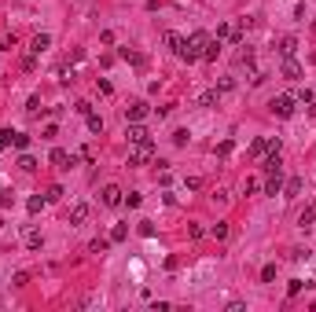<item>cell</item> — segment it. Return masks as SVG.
<instances>
[{"label":"cell","mask_w":316,"mask_h":312,"mask_svg":"<svg viewBox=\"0 0 316 312\" xmlns=\"http://www.w3.org/2000/svg\"><path fill=\"white\" fill-rule=\"evenodd\" d=\"M166 44H169V48L177 52V55L184 52V37H180V33H166Z\"/></svg>","instance_id":"17"},{"label":"cell","mask_w":316,"mask_h":312,"mask_svg":"<svg viewBox=\"0 0 316 312\" xmlns=\"http://www.w3.org/2000/svg\"><path fill=\"white\" fill-rule=\"evenodd\" d=\"M100 198H103V206H110V210H114V206H121V202H125V191H121L118 184H107Z\"/></svg>","instance_id":"5"},{"label":"cell","mask_w":316,"mask_h":312,"mask_svg":"<svg viewBox=\"0 0 316 312\" xmlns=\"http://www.w3.org/2000/svg\"><path fill=\"white\" fill-rule=\"evenodd\" d=\"M187 235H192V239H202L206 231H202V224H187Z\"/></svg>","instance_id":"33"},{"label":"cell","mask_w":316,"mask_h":312,"mask_svg":"<svg viewBox=\"0 0 316 312\" xmlns=\"http://www.w3.org/2000/svg\"><path fill=\"white\" fill-rule=\"evenodd\" d=\"M52 165H55V169H70V165H74V158H70V154L62 151V147H55V151H52Z\"/></svg>","instance_id":"12"},{"label":"cell","mask_w":316,"mask_h":312,"mask_svg":"<svg viewBox=\"0 0 316 312\" xmlns=\"http://www.w3.org/2000/svg\"><path fill=\"white\" fill-rule=\"evenodd\" d=\"M11 283H15V287H26V283H29V275H26V272H15Z\"/></svg>","instance_id":"36"},{"label":"cell","mask_w":316,"mask_h":312,"mask_svg":"<svg viewBox=\"0 0 316 312\" xmlns=\"http://www.w3.org/2000/svg\"><path fill=\"white\" fill-rule=\"evenodd\" d=\"M272 279H276V264H265L261 268V283H272Z\"/></svg>","instance_id":"28"},{"label":"cell","mask_w":316,"mask_h":312,"mask_svg":"<svg viewBox=\"0 0 316 312\" xmlns=\"http://www.w3.org/2000/svg\"><path fill=\"white\" fill-rule=\"evenodd\" d=\"M44 202H48V198H41V195H34V198L26 202V210H29V213H41V210H44Z\"/></svg>","instance_id":"20"},{"label":"cell","mask_w":316,"mask_h":312,"mask_svg":"<svg viewBox=\"0 0 316 312\" xmlns=\"http://www.w3.org/2000/svg\"><path fill=\"white\" fill-rule=\"evenodd\" d=\"M302 279H291V283H287V298H298V294H302Z\"/></svg>","instance_id":"23"},{"label":"cell","mask_w":316,"mask_h":312,"mask_svg":"<svg viewBox=\"0 0 316 312\" xmlns=\"http://www.w3.org/2000/svg\"><path fill=\"white\" fill-rule=\"evenodd\" d=\"M220 48H225V41H217V37H213V41L206 44V55H202V59H206V62H213V59L220 55Z\"/></svg>","instance_id":"14"},{"label":"cell","mask_w":316,"mask_h":312,"mask_svg":"<svg viewBox=\"0 0 316 312\" xmlns=\"http://www.w3.org/2000/svg\"><path fill=\"white\" fill-rule=\"evenodd\" d=\"M258 187H261V180H258V177H246V184H243V191H246V195H254Z\"/></svg>","instance_id":"29"},{"label":"cell","mask_w":316,"mask_h":312,"mask_svg":"<svg viewBox=\"0 0 316 312\" xmlns=\"http://www.w3.org/2000/svg\"><path fill=\"white\" fill-rule=\"evenodd\" d=\"M294 96H272V103H268V111H272L276 118H294Z\"/></svg>","instance_id":"4"},{"label":"cell","mask_w":316,"mask_h":312,"mask_svg":"<svg viewBox=\"0 0 316 312\" xmlns=\"http://www.w3.org/2000/svg\"><path fill=\"white\" fill-rule=\"evenodd\" d=\"M265 191L268 195H279V184H283V162H279V151L265 154Z\"/></svg>","instance_id":"1"},{"label":"cell","mask_w":316,"mask_h":312,"mask_svg":"<svg viewBox=\"0 0 316 312\" xmlns=\"http://www.w3.org/2000/svg\"><path fill=\"white\" fill-rule=\"evenodd\" d=\"M74 111H77V114H85V118H88V114H92V103H85V99H81V103H77V107H74Z\"/></svg>","instance_id":"37"},{"label":"cell","mask_w":316,"mask_h":312,"mask_svg":"<svg viewBox=\"0 0 316 312\" xmlns=\"http://www.w3.org/2000/svg\"><path fill=\"white\" fill-rule=\"evenodd\" d=\"M121 59H129V62H136V66H140V62H144V59H140L136 52H129V48H121Z\"/></svg>","instance_id":"35"},{"label":"cell","mask_w":316,"mask_h":312,"mask_svg":"<svg viewBox=\"0 0 316 312\" xmlns=\"http://www.w3.org/2000/svg\"><path fill=\"white\" fill-rule=\"evenodd\" d=\"M136 231H140L144 239H154V221H140V224H136Z\"/></svg>","instance_id":"19"},{"label":"cell","mask_w":316,"mask_h":312,"mask_svg":"<svg viewBox=\"0 0 316 312\" xmlns=\"http://www.w3.org/2000/svg\"><path fill=\"white\" fill-rule=\"evenodd\" d=\"M11 147L26 151V147H29V136H26V132H15V136H11Z\"/></svg>","instance_id":"22"},{"label":"cell","mask_w":316,"mask_h":312,"mask_svg":"<svg viewBox=\"0 0 316 312\" xmlns=\"http://www.w3.org/2000/svg\"><path fill=\"white\" fill-rule=\"evenodd\" d=\"M312 221H316V210L309 206V210H305L302 217H298V228H312Z\"/></svg>","instance_id":"18"},{"label":"cell","mask_w":316,"mask_h":312,"mask_svg":"<svg viewBox=\"0 0 316 312\" xmlns=\"http://www.w3.org/2000/svg\"><path fill=\"white\" fill-rule=\"evenodd\" d=\"M151 114V107L144 103V99H136V103H129V107H125V121H144Z\"/></svg>","instance_id":"6"},{"label":"cell","mask_w":316,"mask_h":312,"mask_svg":"<svg viewBox=\"0 0 316 312\" xmlns=\"http://www.w3.org/2000/svg\"><path fill=\"white\" fill-rule=\"evenodd\" d=\"M206 44H210V37L202 33V29H195V33L184 41V52H180V59H187V62H199L202 55H206Z\"/></svg>","instance_id":"2"},{"label":"cell","mask_w":316,"mask_h":312,"mask_svg":"<svg viewBox=\"0 0 316 312\" xmlns=\"http://www.w3.org/2000/svg\"><path fill=\"white\" fill-rule=\"evenodd\" d=\"M96 85H100V92H103V96H110V92H114V85H110V81H107V77H100V81H96Z\"/></svg>","instance_id":"34"},{"label":"cell","mask_w":316,"mask_h":312,"mask_svg":"<svg viewBox=\"0 0 316 312\" xmlns=\"http://www.w3.org/2000/svg\"><path fill=\"white\" fill-rule=\"evenodd\" d=\"M19 169H22V173H34V169H37V162L29 158V154H22V158H19Z\"/></svg>","instance_id":"26"},{"label":"cell","mask_w":316,"mask_h":312,"mask_svg":"<svg viewBox=\"0 0 316 312\" xmlns=\"http://www.w3.org/2000/svg\"><path fill=\"white\" fill-rule=\"evenodd\" d=\"M107 246H110V239H92V242H88V250H92V254H103Z\"/></svg>","instance_id":"27"},{"label":"cell","mask_w":316,"mask_h":312,"mask_svg":"<svg viewBox=\"0 0 316 312\" xmlns=\"http://www.w3.org/2000/svg\"><path fill=\"white\" fill-rule=\"evenodd\" d=\"M125 136H129V144H140V140H151V132H147L140 121H129V129H125Z\"/></svg>","instance_id":"10"},{"label":"cell","mask_w":316,"mask_h":312,"mask_svg":"<svg viewBox=\"0 0 316 312\" xmlns=\"http://www.w3.org/2000/svg\"><path fill=\"white\" fill-rule=\"evenodd\" d=\"M276 52H279L283 59H287V55H294V52H298V41H294V37H283V41H279V48H276Z\"/></svg>","instance_id":"13"},{"label":"cell","mask_w":316,"mask_h":312,"mask_svg":"<svg viewBox=\"0 0 316 312\" xmlns=\"http://www.w3.org/2000/svg\"><path fill=\"white\" fill-rule=\"evenodd\" d=\"M44 198H48V202H59V198H62V187H59V184H52V187H48V195H44Z\"/></svg>","instance_id":"32"},{"label":"cell","mask_w":316,"mask_h":312,"mask_svg":"<svg viewBox=\"0 0 316 312\" xmlns=\"http://www.w3.org/2000/svg\"><path fill=\"white\" fill-rule=\"evenodd\" d=\"M298 191H302V177H294V180L287 184V198H294Z\"/></svg>","instance_id":"30"},{"label":"cell","mask_w":316,"mask_h":312,"mask_svg":"<svg viewBox=\"0 0 316 312\" xmlns=\"http://www.w3.org/2000/svg\"><path fill=\"white\" fill-rule=\"evenodd\" d=\"M125 239H129V228H125V224H114V228H110V242H125Z\"/></svg>","instance_id":"16"},{"label":"cell","mask_w":316,"mask_h":312,"mask_svg":"<svg viewBox=\"0 0 316 312\" xmlns=\"http://www.w3.org/2000/svg\"><path fill=\"white\" fill-rule=\"evenodd\" d=\"M279 74L287 77V81H298V77H302V62H298L294 55H287V59H283V66H279Z\"/></svg>","instance_id":"7"},{"label":"cell","mask_w":316,"mask_h":312,"mask_svg":"<svg viewBox=\"0 0 316 312\" xmlns=\"http://www.w3.org/2000/svg\"><path fill=\"white\" fill-rule=\"evenodd\" d=\"M85 221H88V202H74V206H70V224L81 228Z\"/></svg>","instance_id":"8"},{"label":"cell","mask_w":316,"mask_h":312,"mask_svg":"<svg viewBox=\"0 0 316 312\" xmlns=\"http://www.w3.org/2000/svg\"><path fill=\"white\" fill-rule=\"evenodd\" d=\"M217 99H220V92H217V88H206V92L199 96V107H213Z\"/></svg>","instance_id":"15"},{"label":"cell","mask_w":316,"mask_h":312,"mask_svg":"<svg viewBox=\"0 0 316 312\" xmlns=\"http://www.w3.org/2000/svg\"><path fill=\"white\" fill-rule=\"evenodd\" d=\"M22 242H26V250H41L44 246V235L37 228H22Z\"/></svg>","instance_id":"9"},{"label":"cell","mask_w":316,"mask_h":312,"mask_svg":"<svg viewBox=\"0 0 316 312\" xmlns=\"http://www.w3.org/2000/svg\"><path fill=\"white\" fill-rule=\"evenodd\" d=\"M121 206H129V210H136V206H140V191H129V195H125V202H121Z\"/></svg>","instance_id":"31"},{"label":"cell","mask_w":316,"mask_h":312,"mask_svg":"<svg viewBox=\"0 0 316 312\" xmlns=\"http://www.w3.org/2000/svg\"><path fill=\"white\" fill-rule=\"evenodd\" d=\"M52 48V37L48 33H37L34 41H29V52H34V55H41V52H48Z\"/></svg>","instance_id":"11"},{"label":"cell","mask_w":316,"mask_h":312,"mask_svg":"<svg viewBox=\"0 0 316 312\" xmlns=\"http://www.w3.org/2000/svg\"><path fill=\"white\" fill-rule=\"evenodd\" d=\"M232 88H235V81H232V77H225V81L217 85V92H232Z\"/></svg>","instance_id":"38"},{"label":"cell","mask_w":316,"mask_h":312,"mask_svg":"<svg viewBox=\"0 0 316 312\" xmlns=\"http://www.w3.org/2000/svg\"><path fill=\"white\" fill-rule=\"evenodd\" d=\"M88 132H103V118L100 114H88Z\"/></svg>","instance_id":"24"},{"label":"cell","mask_w":316,"mask_h":312,"mask_svg":"<svg viewBox=\"0 0 316 312\" xmlns=\"http://www.w3.org/2000/svg\"><path fill=\"white\" fill-rule=\"evenodd\" d=\"M151 158H154V144H151V140L129 144V165H147Z\"/></svg>","instance_id":"3"},{"label":"cell","mask_w":316,"mask_h":312,"mask_svg":"<svg viewBox=\"0 0 316 312\" xmlns=\"http://www.w3.org/2000/svg\"><path fill=\"white\" fill-rule=\"evenodd\" d=\"M210 235H213V239H228V224H225V221H217V224L210 228Z\"/></svg>","instance_id":"21"},{"label":"cell","mask_w":316,"mask_h":312,"mask_svg":"<svg viewBox=\"0 0 316 312\" xmlns=\"http://www.w3.org/2000/svg\"><path fill=\"white\" fill-rule=\"evenodd\" d=\"M187 140H192V132H187V129H177V132H173V144H177V147H184Z\"/></svg>","instance_id":"25"}]
</instances>
